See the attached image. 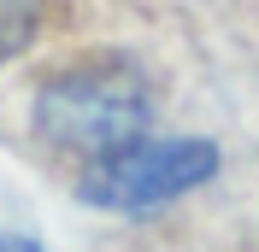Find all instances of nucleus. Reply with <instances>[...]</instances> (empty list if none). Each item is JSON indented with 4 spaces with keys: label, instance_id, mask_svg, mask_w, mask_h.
<instances>
[{
    "label": "nucleus",
    "instance_id": "nucleus-3",
    "mask_svg": "<svg viewBox=\"0 0 259 252\" xmlns=\"http://www.w3.org/2000/svg\"><path fill=\"white\" fill-rule=\"evenodd\" d=\"M41 30V0H0V59L24 53Z\"/></svg>",
    "mask_w": 259,
    "mask_h": 252
},
{
    "label": "nucleus",
    "instance_id": "nucleus-2",
    "mask_svg": "<svg viewBox=\"0 0 259 252\" xmlns=\"http://www.w3.org/2000/svg\"><path fill=\"white\" fill-rule=\"evenodd\" d=\"M212 170H218L212 141H147L142 135V141L95 158L77 194L100 211H153V205H171L177 194L212 182Z\"/></svg>",
    "mask_w": 259,
    "mask_h": 252
},
{
    "label": "nucleus",
    "instance_id": "nucleus-4",
    "mask_svg": "<svg viewBox=\"0 0 259 252\" xmlns=\"http://www.w3.org/2000/svg\"><path fill=\"white\" fill-rule=\"evenodd\" d=\"M0 252H41V246H35L30 235H6V229H0Z\"/></svg>",
    "mask_w": 259,
    "mask_h": 252
},
{
    "label": "nucleus",
    "instance_id": "nucleus-1",
    "mask_svg": "<svg viewBox=\"0 0 259 252\" xmlns=\"http://www.w3.org/2000/svg\"><path fill=\"white\" fill-rule=\"evenodd\" d=\"M147 82L142 71H130L118 59L100 65H77V71H59V77L35 94V129L48 135L59 153L77 158H106L118 147L142 141L147 135Z\"/></svg>",
    "mask_w": 259,
    "mask_h": 252
}]
</instances>
